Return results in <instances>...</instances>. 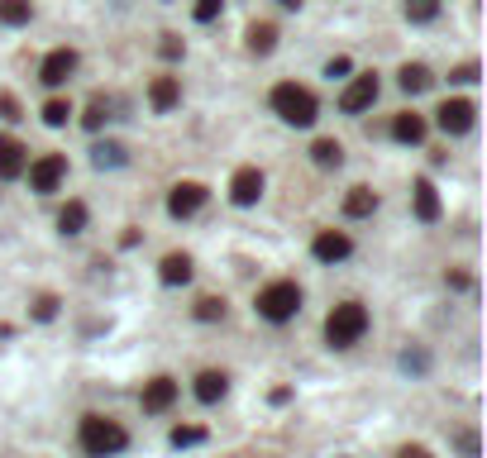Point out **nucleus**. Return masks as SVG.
I'll list each match as a JSON object with an SVG mask.
<instances>
[{
  "mask_svg": "<svg viewBox=\"0 0 487 458\" xmlns=\"http://www.w3.org/2000/svg\"><path fill=\"white\" fill-rule=\"evenodd\" d=\"M72 72H77V53L72 48H53V53L43 58V67H39V81L43 87H62Z\"/></svg>",
  "mask_w": 487,
  "mask_h": 458,
  "instance_id": "10",
  "label": "nucleus"
},
{
  "mask_svg": "<svg viewBox=\"0 0 487 458\" xmlns=\"http://www.w3.org/2000/svg\"><path fill=\"white\" fill-rule=\"evenodd\" d=\"M392 139L397 144H421L426 139V120L416 110H401L397 120H392Z\"/></svg>",
  "mask_w": 487,
  "mask_h": 458,
  "instance_id": "15",
  "label": "nucleus"
},
{
  "mask_svg": "<svg viewBox=\"0 0 487 458\" xmlns=\"http://www.w3.org/2000/svg\"><path fill=\"white\" fill-rule=\"evenodd\" d=\"M301 311V286L296 282H267L258 292V315L273 320V325H282V320H292Z\"/></svg>",
  "mask_w": 487,
  "mask_h": 458,
  "instance_id": "4",
  "label": "nucleus"
},
{
  "mask_svg": "<svg viewBox=\"0 0 487 458\" xmlns=\"http://www.w3.org/2000/svg\"><path fill=\"white\" fill-rule=\"evenodd\" d=\"M311 158H315V167H340V163H344V148L334 144V139H315Z\"/></svg>",
  "mask_w": 487,
  "mask_h": 458,
  "instance_id": "24",
  "label": "nucleus"
},
{
  "mask_svg": "<svg viewBox=\"0 0 487 458\" xmlns=\"http://www.w3.org/2000/svg\"><path fill=\"white\" fill-rule=\"evenodd\" d=\"M340 458H349V453H340Z\"/></svg>",
  "mask_w": 487,
  "mask_h": 458,
  "instance_id": "41",
  "label": "nucleus"
},
{
  "mask_svg": "<svg viewBox=\"0 0 487 458\" xmlns=\"http://www.w3.org/2000/svg\"><path fill=\"white\" fill-rule=\"evenodd\" d=\"M277 5H287V10H296V5H301V0H277Z\"/></svg>",
  "mask_w": 487,
  "mask_h": 458,
  "instance_id": "40",
  "label": "nucleus"
},
{
  "mask_svg": "<svg viewBox=\"0 0 487 458\" xmlns=\"http://www.w3.org/2000/svg\"><path fill=\"white\" fill-rule=\"evenodd\" d=\"M125 163H129V148L125 144H110L106 139V144L91 148V167H100V173H106V167H125Z\"/></svg>",
  "mask_w": 487,
  "mask_h": 458,
  "instance_id": "20",
  "label": "nucleus"
},
{
  "mask_svg": "<svg viewBox=\"0 0 487 458\" xmlns=\"http://www.w3.org/2000/svg\"><path fill=\"white\" fill-rule=\"evenodd\" d=\"M440 14V0H407V20L411 24H430Z\"/></svg>",
  "mask_w": 487,
  "mask_h": 458,
  "instance_id": "26",
  "label": "nucleus"
},
{
  "mask_svg": "<svg viewBox=\"0 0 487 458\" xmlns=\"http://www.w3.org/2000/svg\"><path fill=\"white\" fill-rule=\"evenodd\" d=\"M163 58H182V39H177V33H163Z\"/></svg>",
  "mask_w": 487,
  "mask_h": 458,
  "instance_id": "35",
  "label": "nucleus"
},
{
  "mask_svg": "<svg viewBox=\"0 0 487 458\" xmlns=\"http://www.w3.org/2000/svg\"><path fill=\"white\" fill-rule=\"evenodd\" d=\"M473 115H478L473 100H445V106L435 110V125L445 134H464V129H473Z\"/></svg>",
  "mask_w": 487,
  "mask_h": 458,
  "instance_id": "8",
  "label": "nucleus"
},
{
  "mask_svg": "<svg viewBox=\"0 0 487 458\" xmlns=\"http://www.w3.org/2000/svg\"><path fill=\"white\" fill-rule=\"evenodd\" d=\"M311 253L321 263H344L349 253H354V239H349L344 229H321V234H315V244H311Z\"/></svg>",
  "mask_w": 487,
  "mask_h": 458,
  "instance_id": "9",
  "label": "nucleus"
},
{
  "mask_svg": "<svg viewBox=\"0 0 487 458\" xmlns=\"http://www.w3.org/2000/svg\"><path fill=\"white\" fill-rule=\"evenodd\" d=\"M229 392V378H225V372H215V368H206V372H201V378H196V401H206V406H215V401H220Z\"/></svg>",
  "mask_w": 487,
  "mask_h": 458,
  "instance_id": "16",
  "label": "nucleus"
},
{
  "mask_svg": "<svg viewBox=\"0 0 487 458\" xmlns=\"http://www.w3.org/2000/svg\"><path fill=\"white\" fill-rule=\"evenodd\" d=\"M258 196H263V173L258 167H239L229 182V201L234 206H258Z\"/></svg>",
  "mask_w": 487,
  "mask_h": 458,
  "instance_id": "11",
  "label": "nucleus"
},
{
  "mask_svg": "<svg viewBox=\"0 0 487 458\" xmlns=\"http://www.w3.org/2000/svg\"><path fill=\"white\" fill-rule=\"evenodd\" d=\"M58 315V301L53 296H39V301H33V320H53Z\"/></svg>",
  "mask_w": 487,
  "mask_h": 458,
  "instance_id": "33",
  "label": "nucleus"
},
{
  "mask_svg": "<svg viewBox=\"0 0 487 458\" xmlns=\"http://www.w3.org/2000/svg\"><path fill=\"white\" fill-rule=\"evenodd\" d=\"M58 229L62 234H81L87 229V206H81V201H67L62 215H58Z\"/></svg>",
  "mask_w": 487,
  "mask_h": 458,
  "instance_id": "23",
  "label": "nucleus"
},
{
  "mask_svg": "<svg viewBox=\"0 0 487 458\" xmlns=\"http://www.w3.org/2000/svg\"><path fill=\"white\" fill-rule=\"evenodd\" d=\"M177 100H182V87H177V77H154V81H148V106H154L158 115L177 110Z\"/></svg>",
  "mask_w": 487,
  "mask_h": 458,
  "instance_id": "13",
  "label": "nucleus"
},
{
  "mask_svg": "<svg viewBox=\"0 0 487 458\" xmlns=\"http://www.w3.org/2000/svg\"><path fill=\"white\" fill-rule=\"evenodd\" d=\"M373 100H378V77H373V72H359V77L340 91V110H344V115H363Z\"/></svg>",
  "mask_w": 487,
  "mask_h": 458,
  "instance_id": "6",
  "label": "nucleus"
},
{
  "mask_svg": "<svg viewBox=\"0 0 487 458\" xmlns=\"http://www.w3.org/2000/svg\"><path fill=\"white\" fill-rule=\"evenodd\" d=\"M401 372H416V378L430 372V353L426 349H407V353H401Z\"/></svg>",
  "mask_w": 487,
  "mask_h": 458,
  "instance_id": "28",
  "label": "nucleus"
},
{
  "mask_svg": "<svg viewBox=\"0 0 487 458\" xmlns=\"http://www.w3.org/2000/svg\"><path fill=\"white\" fill-rule=\"evenodd\" d=\"M273 110H277L287 125H296V129L315 125V115H321L315 96H311L306 87H296V81H282V87H273Z\"/></svg>",
  "mask_w": 487,
  "mask_h": 458,
  "instance_id": "3",
  "label": "nucleus"
},
{
  "mask_svg": "<svg viewBox=\"0 0 487 458\" xmlns=\"http://www.w3.org/2000/svg\"><path fill=\"white\" fill-rule=\"evenodd\" d=\"M349 67H354L349 58H330V62H325V77H330V81H334V77H349Z\"/></svg>",
  "mask_w": 487,
  "mask_h": 458,
  "instance_id": "34",
  "label": "nucleus"
},
{
  "mask_svg": "<svg viewBox=\"0 0 487 458\" xmlns=\"http://www.w3.org/2000/svg\"><path fill=\"white\" fill-rule=\"evenodd\" d=\"M67 115H72V106H67V100H48V106H43V125L62 129V125H67Z\"/></svg>",
  "mask_w": 487,
  "mask_h": 458,
  "instance_id": "30",
  "label": "nucleus"
},
{
  "mask_svg": "<svg viewBox=\"0 0 487 458\" xmlns=\"http://www.w3.org/2000/svg\"><path fill=\"white\" fill-rule=\"evenodd\" d=\"M411 192H416V215H421L426 225H430V220H440V192H435L430 182H416Z\"/></svg>",
  "mask_w": 487,
  "mask_h": 458,
  "instance_id": "21",
  "label": "nucleus"
},
{
  "mask_svg": "<svg viewBox=\"0 0 487 458\" xmlns=\"http://www.w3.org/2000/svg\"><path fill=\"white\" fill-rule=\"evenodd\" d=\"M177 401V382L173 378H154V382H148L144 387V411H167V406H173Z\"/></svg>",
  "mask_w": 487,
  "mask_h": 458,
  "instance_id": "14",
  "label": "nucleus"
},
{
  "mask_svg": "<svg viewBox=\"0 0 487 458\" xmlns=\"http://www.w3.org/2000/svg\"><path fill=\"white\" fill-rule=\"evenodd\" d=\"M397 458H435V453H430L426 444H401V449H397Z\"/></svg>",
  "mask_w": 487,
  "mask_h": 458,
  "instance_id": "36",
  "label": "nucleus"
},
{
  "mask_svg": "<svg viewBox=\"0 0 487 458\" xmlns=\"http://www.w3.org/2000/svg\"><path fill=\"white\" fill-rule=\"evenodd\" d=\"M24 167H29V148L20 139H10V134H0V177L14 182L24 177Z\"/></svg>",
  "mask_w": 487,
  "mask_h": 458,
  "instance_id": "12",
  "label": "nucleus"
},
{
  "mask_svg": "<svg viewBox=\"0 0 487 458\" xmlns=\"http://www.w3.org/2000/svg\"><path fill=\"white\" fill-rule=\"evenodd\" d=\"M368 334V305L363 301H340L325 315V344L330 349H349Z\"/></svg>",
  "mask_w": 487,
  "mask_h": 458,
  "instance_id": "2",
  "label": "nucleus"
},
{
  "mask_svg": "<svg viewBox=\"0 0 487 458\" xmlns=\"http://www.w3.org/2000/svg\"><path fill=\"white\" fill-rule=\"evenodd\" d=\"M24 173H29V186H33V192L48 196V192H58L62 177H67V158H62V153H43V158L29 163Z\"/></svg>",
  "mask_w": 487,
  "mask_h": 458,
  "instance_id": "5",
  "label": "nucleus"
},
{
  "mask_svg": "<svg viewBox=\"0 0 487 458\" xmlns=\"http://www.w3.org/2000/svg\"><path fill=\"white\" fill-rule=\"evenodd\" d=\"M33 5L29 0H0V24H29Z\"/></svg>",
  "mask_w": 487,
  "mask_h": 458,
  "instance_id": "25",
  "label": "nucleus"
},
{
  "mask_svg": "<svg viewBox=\"0 0 487 458\" xmlns=\"http://www.w3.org/2000/svg\"><path fill=\"white\" fill-rule=\"evenodd\" d=\"M277 48V29L273 24H248V53H273Z\"/></svg>",
  "mask_w": 487,
  "mask_h": 458,
  "instance_id": "22",
  "label": "nucleus"
},
{
  "mask_svg": "<svg viewBox=\"0 0 487 458\" xmlns=\"http://www.w3.org/2000/svg\"><path fill=\"white\" fill-rule=\"evenodd\" d=\"M0 115H5V120H20V106H14V96H0Z\"/></svg>",
  "mask_w": 487,
  "mask_h": 458,
  "instance_id": "38",
  "label": "nucleus"
},
{
  "mask_svg": "<svg viewBox=\"0 0 487 458\" xmlns=\"http://www.w3.org/2000/svg\"><path fill=\"white\" fill-rule=\"evenodd\" d=\"M220 5H225V0H196V5H192V14H196L201 24H211L215 14H220Z\"/></svg>",
  "mask_w": 487,
  "mask_h": 458,
  "instance_id": "32",
  "label": "nucleus"
},
{
  "mask_svg": "<svg viewBox=\"0 0 487 458\" xmlns=\"http://www.w3.org/2000/svg\"><path fill=\"white\" fill-rule=\"evenodd\" d=\"M378 210V192H368V186H354V192L344 196V215L349 220H363V215H373Z\"/></svg>",
  "mask_w": 487,
  "mask_h": 458,
  "instance_id": "19",
  "label": "nucleus"
},
{
  "mask_svg": "<svg viewBox=\"0 0 487 458\" xmlns=\"http://www.w3.org/2000/svg\"><path fill=\"white\" fill-rule=\"evenodd\" d=\"M449 81H478V67H473V62H468V67H459V72H454V77H449Z\"/></svg>",
  "mask_w": 487,
  "mask_h": 458,
  "instance_id": "39",
  "label": "nucleus"
},
{
  "mask_svg": "<svg viewBox=\"0 0 487 458\" xmlns=\"http://www.w3.org/2000/svg\"><path fill=\"white\" fill-rule=\"evenodd\" d=\"M430 67H421V62H407V67H401V72H397V87L401 91H407V96H421V91H430Z\"/></svg>",
  "mask_w": 487,
  "mask_h": 458,
  "instance_id": "17",
  "label": "nucleus"
},
{
  "mask_svg": "<svg viewBox=\"0 0 487 458\" xmlns=\"http://www.w3.org/2000/svg\"><path fill=\"white\" fill-rule=\"evenodd\" d=\"M158 277H163L167 286H182V282H192V258H187V253H167V258H163V267H158Z\"/></svg>",
  "mask_w": 487,
  "mask_h": 458,
  "instance_id": "18",
  "label": "nucleus"
},
{
  "mask_svg": "<svg viewBox=\"0 0 487 458\" xmlns=\"http://www.w3.org/2000/svg\"><path fill=\"white\" fill-rule=\"evenodd\" d=\"M201 439H206L201 425H177L173 430V449H192V444H201Z\"/></svg>",
  "mask_w": 487,
  "mask_h": 458,
  "instance_id": "29",
  "label": "nucleus"
},
{
  "mask_svg": "<svg viewBox=\"0 0 487 458\" xmlns=\"http://www.w3.org/2000/svg\"><path fill=\"white\" fill-rule=\"evenodd\" d=\"M196 320H225V301L220 296H201L196 301Z\"/></svg>",
  "mask_w": 487,
  "mask_h": 458,
  "instance_id": "31",
  "label": "nucleus"
},
{
  "mask_svg": "<svg viewBox=\"0 0 487 458\" xmlns=\"http://www.w3.org/2000/svg\"><path fill=\"white\" fill-rule=\"evenodd\" d=\"M201 206H206V186H201V182H177L173 192H167V215H173V220H187Z\"/></svg>",
  "mask_w": 487,
  "mask_h": 458,
  "instance_id": "7",
  "label": "nucleus"
},
{
  "mask_svg": "<svg viewBox=\"0 0 487 458\" xmlns=\"http://www.w3.org/2000/svg\"><path fill=\"white\" fill-rule=\"evenodd\" d=\"M77 444H81V453H91V458H110V453H120V449L129 444V435H125L120 420H106V416H81Z\"/></svg>",
  "mask_w": 487,
  "mask_h": 458,
  "instance_id": "1",
  "label": "nucleus"
},
{
  "mask_svg": "<svg viewBox=\"0 0 487 458\" xmlns=\"http://www.w3.org/2000/svg\"><path fill=\"white\" fill-rule=\"evenodd\" d=\"M459 449H464L468 458H478V435H473V430H464V435H459Z\"/></svg>",
  "mask_w": 487,
  "mask_h": 458,
  "instance_id": "37",
  "label": "nucleus"
},
{
  "mask_svg": "<svg viewBox=\"0 0 487 458\" xmlns=\"http://www.w3.org/2000/svg\"><path fill=\"white\" fill-rule=\"evenodd\" d=\"M110 120V100H91V106H87V115H81V125H87V129H100V125H106Z\"/></svg>",
  "mask_w": 487,
  "mask_h": 458,
  "instance_id": "27",
  "label": "nucleus"
}]
</instances>
